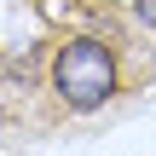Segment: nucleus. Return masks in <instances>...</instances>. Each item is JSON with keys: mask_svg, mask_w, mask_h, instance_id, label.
I'll return each instance as SVG.
<instances>
[{"mask_svg": "<svg viewBox=\"0 0 156 156\" xmlns=\"http://www.w3.org/2000/svg\"><path fill=\"white\" fill-rule=\"evenodd\" d=\"M52 93L64 98V110H98L116 93V52L93 35H75L58 46L52 58Z\"/></svg>", "mask_w": 156, "mask_h": 156, "instance_id": "obj_1", "label": "nucleus"}, {"mask_svg": "<svg viewBox=\"0 0 156 156\" xmlns=\"http://www.w3.org/2000/svg\"><path fill=\"white\" fill-rule=\"evenodd\" d=\"M133 6H139V17H145V23L156 29V0H133Z\"/></svg>", "mask_w": 156, "mask_h": 156, "instance_id": "obj_2", "label": "nucleus"}]
</instances>
